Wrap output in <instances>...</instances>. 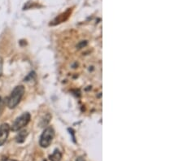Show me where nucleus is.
Listing matches in <instances>:
<instances>
[{
  "instance_id": "f03ea898",
  "label": "nucleus",
  "mask_w": 183,
  "mask_h": 161,
  "mask_svg": "<svg viewBox=\"0 0 183 161\" xmlns=\"http://www.w3.org/2000/svg\"><path fill=\"white\" fill-rule=\"evenodd\" d=\"M55 137V130L54 129L49 126L47 128H46L44 129V131L42 132V135L40 137V141H39V144L40 146L46 148L48 147L51 143L53 141V138Z\"/></svg>"
},
{
  "instance_id": "6e6552de",
  "label": "nucleus",
  "mask_w": 183,
  "mask_h": 161,
  "mask_svg": "<svg viewBox=\"0 0 183 161\" xmlns=\"http://www.w3.org/2000/svg\"><path fill=\"white\" fill-rule=\"evenodd\" d=\"M3 161H16L15 160H12V159H9V158H4L3 159Z\"/></svg>"
},
{
  "instance_id": "f257e3e1",
  "label": "nucleus",
  "mask_w": 183,
  "mask_h": 161,
  "mask_svg": "<svg viewBox=\"0 0 183 161\" xmlns=\"http://www.w3.org/2000/svg\"><path fill=\"white\" fill-rule=\"evenodd\" d=\"M24 94V87L23 86H17L12 90L11 95L7 98V105L9 108H15L19 103L21 102V98Z\"/></svg>"
},
{
  "instance_id": "1a4fd4ad",
  "label": "nucleus",
  "mask_w": 183,
  "mask_h": 161,
  "mask_svg": "<svg viewBox=\"0 0 183 161\" xmlns=\"http://www.w3.org/2000/svg\"><path fill=\"white\" fill-rule=\"evenodd\" d=\"M76 161H85V159L83 157H78Z\"/></svg>"
},
{
  "instance_id": "39448f33",
  "label": "nucleus",
  "mask_w": 183,
  "mask_h": 161,
  "mask_svg": "<svg viewBox=\"0 0 183 161\" xmlns=\"http://www.w3.org/2000/svg\"><path fill=\"white\" fill-rule=\"evenodd\" d=\"M62 158V154L59 150H55L54 152L52 153V155L49 156V159L51 161H60Z\"/></svg>"
},
{
  "instance_id": "423d86ee",
  "label": "nucleus",
  "mask_w": 183,
  "mask_h": 161,
  "mask_svg": "<svg viewBox=\"0 0 183 161\" xmlns=\"http://www.w3.org/2000/svg\"><path fill=\"white\" fill-rule=\"evenodd\" d=\"M27 135L28 133L26 130H22V131H21L18 134H17V136L15 137V140H16V142L19 143H24V140H25V138L27 137Z\"/></svg>"
},
{
  "instance_id": "7ed1b4c3",
  "label": "nucleus",
  "mask_w": 183,
  "mask_h": 161,
  "mask_svg": "<svg viewBox=\"0 0 183 161\" xmlns=\"http://www.w3.org/2000/svg\"><path fill=\"white\" fill-rule=\"evenodd\" d=\"M30 114L28 112H24L21 116H19L18 118H16L10 129H12V131H18L22 128H24V126H26L30 122Z\"/></svg>"
},
{
  "instance_id": "20e7f679",
  "label": "nucleus",
  "mask_w": 183,
  "mask_h": 161,
  "mask_svg": "<svg viewBox=\"0 0 183 161\" xmlns=\"http://www.w3.org/2000/svg\"><path fill=\"white\" fill-rule=\"evenodd\" d=\"M10 126L8 124L4 123L0 126V146H3L7 141V138L9 135Z\"/></svg>"
},
{
  "instance_id": "0eeeda50",
  "label": "nucleus",
  "mask_w": 183,
  "mask_h": 161,
  "mask_svg": "<svg viewBox=\"0 0 183 161\" xmlns=\"http://www.w3.org/2000/svg\"><path fill=\"white\" fill-rule=\"evenodd\" d=\"M3 60L2 57H0V77L3 74Z\"/></svg>"
},
{
  "instance_id": "9d476101",
  "label": "nucleus",
  "mask_w": 183,
  "mask_h": 161,
  "mask_svg": "<svg viewBox=\"0 0 183 161\" xmlns=\"http://www.w3.org/2000/svg\"><path fill=\"white\" fill-rule=\"evenodd\" d=\"M1 101H2V100H1V98H0V103H1Z\"/></svg>"
},
{
  "instance_id": "9b49d317",
  "label": "nucleus",
  "mask_w": 183,
  "mask_h": 161,
  "mask_svg": "<svg viewBox=\"0 0 183 161\" xmlns=\"http://www.w3.org/2000/svg\"><path fill=\"white\" fill-rule=\"evenodd\" d=\"M43 161H46V160H43Z\"/></svg>"
}]
</instances>
